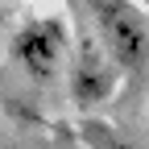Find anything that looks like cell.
Segmentation results:
<instances>
[{
    "label": "cell",
    "mask_w": 149,
    "mask_h": 149,
    "mask_svg": "<svg viewBox=\"0 0 149 149\" xmlns=\"http://www.w3.org/2000/svg\"><path fill=\"white\" fill-rule=\"evenodd\" d=\"M91 13H95V42L108 50V58L120 70H141L149 50L145 8L133 0H91Z\"/></svg>",
    "instance_id": "1"
},
{
    "label": "cell",
    "mask_w": 149,
    "mask_h": 149,
    "mask_svg": "<svg viewBox=\"0 0 149 149\" xmlns=\"http://www.w3.org/2000/svg\"><path fill=\"white\" fill-rule=\"evenodd\" d=\"M66 50H70V33H66V21L62 17H33L17 29L13 37V58L29 79L46 83L62 70L66 62Z\"/></svg>",
    "instance_id": "2"
},
{
    "label": "cell",
    "mask_w": 149,
    "mask_h": 149,
    "mask_svg": "<svg viewBox=\"0 0 149 149\" xmlns=\"http://www.w3.org/2000/svg\"><path fill=\"white\" fill-rule=\"evenodd\" d=\"M120 79V66L108 58V50L95 42V37H83L70 54V100L79 112L100 108L112 91H116Z\"/></svg>",
    "instance_id": "3"
},
{
    "label": "cell",
    "mask_w": 149,
    "mask_h": 149,
    "mask_svg": "<svg viewBox=\"0 0 149 149\" xmlns=\"http://www.w3.org/2000/svg\"><path fill=\"white\" fill-rule=\"evenodd\" d=\"M79 137H83L87 149H141L137 141H128L116 124L95 120V116H83V120H79Z\"/></svg>",
    "instance_id": "4"
},
{
    "label": "cell",
    "mask_w": 149,
    "mask_h": 149,
    "mask_svg": "<svg viewBox=\"0 0 149 149\" xmlns=\"http://www.w3.org/2000/svg\"><path fill=\"white\" fill-rule=\"evenodd\" d=\"M133 4H141V8H145V4H149V0H133Z\"/></svg>",
    "instance_id": "5"
}]
</instances>
